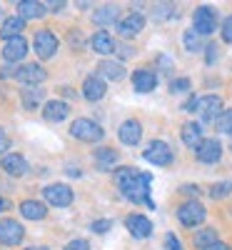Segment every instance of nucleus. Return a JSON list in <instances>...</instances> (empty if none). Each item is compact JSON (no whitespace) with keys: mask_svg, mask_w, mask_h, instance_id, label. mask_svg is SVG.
<instances>
[{"mask_svg":"<svg viewBox=\"0 0 232 250\" xmlns=\"http://www.w3.org/2000/svg\"><path fill=\"white\" fill-rule=\"evenodd\" d=\"M23 235H25V230H23V225H20L18 220H13V218L0 220V243L3 245H20Z\"/></svg>","mask_w":232,"mask_h":250,"instance_id":"1a4fd4ad","label":"nucleus"},{"mask_svg":"<svg viewBox=\"0 0 232 250\" xmlns=\"http://www.w3.org/2000/svg\"><path fill=\"white\" fill-rule=\"evenodd\" d=\"M142 28H145V18L140 13H130L128 18H122L120 23H117L120 38H135V35H140Z\"/></svg>","mask_w":232,"mask_h":250,"instance_id":"4468645a","label":"nucleus"},{"mask_svg":"<svg viewBox=\"0 0 232 250\" xmlns=\"http://www.w3.org/2000/svg\"><path fill=\"white\" fill-rule=\"evenodd\" d=\"M215 128H217L220 133H227V135H232V108H227V110L220 115V120L215 123Z\"/></svg>","mask_w":232,"mask_h":250,"instance_id":"7c9ffc66","label":"nucleus"},{"mask_svg":"<svg viewBox=\"0 0 232 250\" xmlns=\"http://www.w3.org/2000/svg\"><path fill=\"white\" fill-rule=\"evenodd\" d=\"M70 135L77 138V140H82V143H97L105 135V130L100 128L95 120H90V118H77L70 125Z\"/></svg>","mask_w":232,"mask_h":250,"instance_id":"f257e3e1","label":"nucleus"},{"mask_svg":"<svg viewBox=\"0 0 232 250\" xmlns=\"http://www.w3.org/2000/svg\"><path fill=\"white\" fill-rule=\"evenodd\" d=\"M45 3H38V0H23L18 3V15L23 20H33V18H43L45 15Z\"/></svg>","mask_w":232,"mask_h":250,"instance_id":"b1692460","label":"nucleus"},{"mask_svg":"<svg viewBox=\"0 0 232 250\" xmlns=\"http://www.w3.org/2000/svg\"><path fill=\"white\" fill-rule=\"evenodd\" d=\"M180 190H182V193H190V195H195V193H197V185H182Z\"/></svg>","mask_w":232,"mask_h":250,"instance_id":"a19ab883","label":"nucleus"},{"mask_svg":"<svg viewBox=\"0 0 232 250\" xmlns=\"http://www.w3.org/2000/svg\"><path fill=\"white\" fill-rule=\"evenodd\" d=\"M93 158H95L97 170H113L115 165H117V160H120L117 150H113V148H97Z\"/></svg>","mask_w":232,"mask_h":250,"instance_id":"5701e85b","label":"nucleus"},{"mask_svg":"<svg viewBox=\"0 0 232 250\" xmlns=\"http://www.w3.org/2000/svg\"><path fill=\"white\" fill-rule=\"evenodd\" d=\"M180 138H182V143L187 145V148H193V150H197L200 145H202V128H200V123H185L182 125V133H180Z\"/></svg>","mask_w":232,"mask_h":250,"instance_id":"6ab92c4d","label":"nucleus"},{"mask_svg":"<svg viewBox=\"0 0 232 250\" xmlns=\"http://www.w3.org/2000/svg\"><path fill=\"white\" fill-rule=\"evenodd\" d=\"M170 90H173V93H187V90H190V80H187V78L173 80V83H170Z\"/></svg>","mask_w":232,"mask_h":250,"instance_id":"473e14b6","label":"nucleus"},{"mask_svg":"<svg viewBox=\"0 0 232 250\" xmlns=\"http://www.w3.org/2000/svg\"><path fill=\"white\" fill-rule=\"evenodd\" d=\"M20 215L28 218V220H43L48 215V208L38 200H23L20 203Z\"/></svg>","mask_w":232,"mask_h":250,"instance_id":"393cba45","label":"nucleus"},{"mask_svg":"<svg viewBox=\"0 0 232 250\" xmlns=\"http://www.w3.org/2000/svg\"><path fill=\"white\" fill-rule=\"evenodd\" d=\"M23 250H48V248H43V245H33V248H23Z\"/></svg>","mask_w":232,"mask_h":250,"instance_id":"37998d69","label":"nucleus"},{"mask_svg":"<svg viewBox=\"0 0 232 250\" xmlns=\"http://www.w3.org/2000/svg\"><path fill=\"white\" fill-rule=\"evenodd\" d=\"M160 10H155V18H167V15H173V5H157Z\"/></svg>","mask_w":232,"mask_h":250,"instance_id":"4c0bfd02","label":"nucleus"},{"mask_svg":"<svg viewBox=\"0 0 232 250\" xmlns=\"http://www.w3.org/2000/svg\"><path fill=\"white\" fill-rule=\"evenodd\" d=\"M165 248H167V250H185L182 243L177 240V235H173V233H167V235H165Z\"/></svg>","mask_w":232,"mask_h":250,"instance_id":"f704fd0d","label":"nucleus"},{"mask_svg":"<svg viewBox=\"0 0 232 250\" xmlns=\"http://www.w3.org/2000/svg\"><path fill=\"white\" fill-rule=\"evenodd\" d=\"M142 158H145L147 163H153V165H160V168H165V165H170V163L175 160L173 148H170L165 140H153V143L142 150Z\"/></svg>","mask_w":232,"mask_h":250,"instance_id":"f03ea898","label":"nucleus"},{"mask_svg":"<svg viewBox=\"0 0 232 250\" xmlns=\"http://www.w3.org/2000/svg\"><path fill=\"white\" fill-rule=\"evenodd\" d=\"M195 153H197V160L200 163H217L222 158V145L215 138H207V140H202V145H200Z\"/></svg>","mask_w":232,"mask_h":250,"instance_id":"dca6fc26","label":"nucleus"},{"mask_svg":"<svg viewBox=\"0 0 232 250\" xmlns=\"http://www.w3.org/2000/svg\"><path fill=\"white\" fill-rule=\"evenodd\" d=\"M33 45H35V53H38L40 60H48L58 50V38L50 30H38L35 38H33Z\"/></svg>","mask_w":232,"mask_h":250,"instance_id":"423d86ee","label":"nucleus"},{"mask_svg":"<svg viewBox=\"0 0 232 250\" xmlns=\"http://www.w3.org/2000/svg\"><path fill=\"white\" fill-rule=\"evenodd\" d=\"M125 228H128L130 235L137 238V240H145V238L153 235V223L147 220L145 215H140V213H133V215L125 218Z\"/></svg>","mask_w":232,"mask_h":250,"instance_id":"9b49d317","label":"nucleus"},{"mask_svg":"<svg viewBox=\"0 0 232 250\" xmlns=\"http://www.w3.org/2000/svg\"><path fill=\"white\" fill-rule=\"evenodd\" d=\"M193 243H195L200 250H205V248H210V245H215V243H217V233L213 230V228H202V230L195 233Z\"/></svg>","mask_w":232,"mask_h":250,"instance_id":"bb28decb","label":"nucleus"},{"mask_svg":"<svg viewBox=\"0 0 232 250\" xmlns=\"http://www.w3.org/2000/svg\"><path fill=\"white\" fill-rule=\"evenodd\" d=\"M195 113H200L202 123H217L220 115L225 113L222 110V98L220 95H202L197 100V110Z\"/></svg>","mask_w":232,"mask_h":250,"instance_id":"7ed1b4c3","label":"nucleus"},{"mask_svg":"<svg viewBox=\"0 0 232 250\" xmlns=\"http://www.w3.org/2000/svg\"><path fill=\"white\" fill-rule=\"evenodd\" d=\"M90 45H93V50L95 53H100V55H110V53H115V40H113V35L108 33V30H97L93 38H90Z\"/></svg>","mask_w":232,"mask_h":250,"instance_id":"412c9836","label":"nucleus"},{"mask_svg":"<svg viewBox=\"0 0 232 250\" xmlns=\"http://www.w3.org/2000/svg\"><path fill=\"white\" fill-rule=\"evenodd\" d=\"M222 40L225 43H232V15L225 18V23H222Z\"/></svg>","mask_w":232,"mask_h":250,"instance_id":"c9c22d12","label":"nucleus"},{"mask_svg":"<svg viewBox=\"0 0 232 250\" xmlns=\"http://www.w3.org/2000/svg\"><path fill=\"white\" fill-rule=\"evenodd\" d=\"M3 210H10V203H8L3 195H0V213H3Z\"/></svg>","mask_w":232,"mask_h":250,"instance_id":"79ce46f5","label":"nucleus"},{"mask_svg":"<svg viewBox=\"0 0 232 250\" xmlns=\"http://www.w3.org/2000/svg\"><path fill=\"white\" fill-rule=\"evenodd\" d=\"M110 225H113L110 220H95V223H93V230H95V233H108Z\"/></svg>","mask_w":232,"mask_h":250,"instance_id":"e433bc0d","label":"nucleus"},{"mask_svg":"<svg viewBox=\"0 0 232 250\" xmlns=\"http://www.w3.org/2000/svg\"><path fill=\"white\" fill-rule=\"evenodd\" d=\"M43 115L50 123H60L70 115V108H68V103H62V100H48L43 105Z\"/></svg>","mask_w":232,"mask_h":250,"instance_id":"aec40b11","label":"nucleus"},{"mask_svg":"<svg viewBox=\"0 0 232 250\" xmlns=\"http://www.w3.org/2000/svg\"><path fill=\"white\" fill-rule=\"evenodd\" d=\"M97 70H100L102 78H110V80H122L125 78L122 62H115V60H102L100 65H97Z\"/></svg>","mask_w":232,"mask_h":250,"instance_id":"a878e982","label":"nucleus"},{"mask_svg":"<svg viewBox=\"0 0 232 250\" xmlns=\"http://www.w3.org/2000/svg\"><path fill=\"white\" fill-rule=\"evenodd\" d=\"M8 145H10V140H8V135L3 133V128H0V153H5Z\"/></svg>","mask_w":232,"mask_h":250,"instance_id":"58836bf2","label":"nucleus"},{"mask_svg":"<svg viewBox=\"0 0 232 250\" xmlns=\"http://www.w3.org/2000/svg\"><path fill=\"white\" fill-rule=\"evenodd\" d=\"M108 93V85H105V80L100 75H88L85 83H82V95H85L90 103H97L100 98H105Z\"/></svg>","mask_w":232,"mask_h":250,"instance_id":"2eb2a0df","label":"nucleus"},{"mask_svg":"<svg viewBox=\"0 0 232 250\" xmlns=\"http://www.w3.org/2000/svg\"><path fill=\"white\" fill-rule=\"evenodd\" d=\"M40 98H43V88H33V93L30 90H25L23 93V103H25V108H35L38 103H40Z\"/></svg>","mask_w":232,"mask_h":250,"instance_id":"2f4dec72","label":"nucleus"},{"mask_svg":"<svg viewBox=\"0 0 232 250\" xmlns=\"http://www.w3.org/2000/svg\"><path fill=\"white\" fill-rule=\"evenodd\" d=\"M205 250H232V248H230L227 243H220V240H217L215 245H210V248H205Z\"/></svg>","mask_w":232,"mask_h":250,"instance_id":"ea45409f","label":"nucleus"},{"mask_svg":"<svg viewBox=\"0 0 232 250\" xmlns=\"http://www.w3.org/2000/svg\"><path fill=\"white\" fill-rule=\"evenodd\" d=\"M45 200L55 208H68L73 203V190H70V185L65 183H53L45 188Z\"/></svg>","mask_w":232,"mask_h":250,"instance_id":"6e6552de","label":"nucleus"},{"mask_svg":"<svg viewBox=\"0 0 232 250\" xmlns=\"http://www.w3.org/2000/svg\"><path fill=\"white\" fill-rule=\"evenodd\" d=\"M117 138H120V143H125V145H137L140 138H142V125H140V120H135V118L125 120L120 128H117Z\"/></svg>","mask_w":232,"mask_h":250,"instance_id":"f8f14e48","label":"nucleus"},{"mask_svg":"<svg viewBox=\"0 0 232 250\" xmlns=\"http://www.w3.org/2000/svg\"><path fill=\"white\" fill-rule=\"evenodd\" d=\"M0 168L13 178H20V175L28 173V160L20 153H8V155H3V160H0Z\"/></svg>","mask_w":232,"mask_h":250,"instance_id":"ddd939ff","label":"nucleus"},{"mask_svg":"<svg viewBox=\"0 0 232 250\" xmlns=\"http://www.w3.org/2000/svg\"><path fill=\"white\" fill-rule=\"evenodd\" d=\"M182 43H185L187 50H193V53H197V50L202 48V40H200V35H197L195 30H187V33L182 35Z\"/></svg>","mask_w":232,"mask_h":250,"instance_id":"c756f323","label":"nucleus"},{"mask_svg":"<svg viewBox=\"0 0 232 250\" xmlns=\"http://www.w3.org/2000/svg\"><path fill=\"white\" fill-rule=\"evenodd\" d=\"M25 53H28V40H25L23 35L8 40L5 48H3V58H5L8 62H20V60L25 58Z\"/></svg>","mask_w":232,"mask_h":250,"instance_id":"f3484780","label":"nucleus"},{"mask_svg":"<svg viewBox=\"0 0 232 250\" xmlns=\"http://www.w3.org/2000/svg\"><path fill=\"white\" fill-rule=\"evenodd\" d=\"M45 78H48V73L40 68V65H35V62H28V65H23V68L15 70V80L23 83V85H28V88L40 85V83H43Z\"/></svg>","mask_w":232,"mask_h":250,"instance_id":"9d476101","label":"nucleus"},{"mask_svg":"<svg viewBox=\"0 0 232 250\" xmlns=\"http://www.w3.org/2000/svg\"><path fill=\"white\" fill-rule=\"evenodd\" d=\"M205 208L197 203V200H190V203H182L180 208H177V220L185 225V228H195V225H200L202 220H205Z\"/></svg>","mask_w":232,"mask_h":250,"instance_id":"39448f33","label":"nucleus"},{"mask_svg":"<svg viewBox=\"0 0 232 250\" xmlns=\"http://www.w3.org/2000/svg\"><path fill=\"white\" fill-rule=\"evenodd\" d=\"M147 175H150V173H140V170H135V168H120V170L115 173V185L120 188V193L125 195V193H130L133 188H137Z\"/></svg>","mask_w":232,"mask_h":250,"instance_id":"0eeeda50","label":"nucleus"},{"mask_svg":"<svg viewBox=\"0 0 232 250\" xmlns=\"http://www.w3.org/2000/svg\"><path fill=\"white\" fill-rule=\"evenodd\" d=\"M117 18V8L115 5H102L95 15H93V20L97 25H108V23H113V20Z\"/></svg>","mask_w":232,"mask_h":250,"instance_id":"cd10ccee","label":"nucleus"},{"mask_svg":"<svg viewBox=\"0 0 232 250\" xmlns=\"http://www.w3.org/2000/svg\"><path fill=\"white\" fill-rule=\"evenodd\" d=\"M215 28H217V13L210 5H200L193 13V30L197 35H210Z\"/></svg>","mask_w":232,"mask_h":250,"instance_id":"20e7f679","label":"nucleus"},{"mask_svg":"<svg viewBox=\"0 0 232 250\" xmlns=\"http://www.w3.org/2000/svg\"><path fill=\"white\" fill-rule=\"evenodd\" d=\"M65 250H90V243L85 238H75V240H70L65 245Z\"/></svg>","mask_w":232,"mask_h":250,"instance_id":"72a5a7b5","label":"nucleus"},{"mask_svg":"<svg viewBox=\"0 0 232 250\" xmlns=\"http://www.w3.org/2000/svg\"><path fill=\"white\" fill-rule=\"evenodd\" d=\"M210 195H213L215 200H222V198L232 195V180H227V183H215L213 188H210Z\"/></svg>","mask_w":232,"mask_h":250,"instance_id":"c85d7f7f","label":"nucleus"},{"mask_svg":"<svg viewBox=\"0 0 232 250\" xmlns=\"http://www.w3.org/2000/svg\"><path fill=\"white\" fill-rule=\"evenodd\" d=\"M133 85L137 93H153L157 88V75L153 70H135L133 73Z\"/></svg>","mask_w":232,"mask_h":250,"instance_id":"a211bd4d","label":"nucleus"},{"mask_svg":"<svg viewBox=\"0 0 232 250\" xmlns=\"http://www.w3.org/2000/svg\"><path fill=\"white\" fill-rule=\"evenodd\" d=\"M23 28H25V20L20 18V15H10V18L3 20V28H0V38H3L5 43H8V40H13V38H20Z\"/></svg>","mask_w":232,"mask_h":250,"instance_id":"4be33fe9","label":"nucleus"}]
</instances>
